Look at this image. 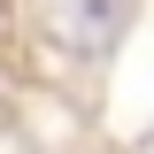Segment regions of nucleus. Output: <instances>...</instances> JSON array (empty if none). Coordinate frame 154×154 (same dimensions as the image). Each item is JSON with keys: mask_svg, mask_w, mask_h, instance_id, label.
Listing matches in <instances>:
<instances>
[]
</instances>
